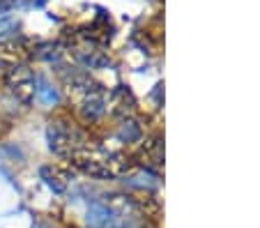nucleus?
Returning a JSON list of instances; mask_svg holds the SVG:
<instances>
[{"label": "nucleus", "instance_id": "obj_5", "mask_svg": "<svg viewBox=\"0 0 260 228\" xmlns=\"http://www.w3.org/2000/svg\"><path fill=\"white\" fill-rule=\"evenodd\" d=\"M76 60L90 70H97V67H104L108 64V58L102 53V51H94V49H76Z\"/></svg>", "mask_w": 260, "mask_h": 228}, {"label": "nucleus", "instance_id": "obj_2", "mask_svg": "<svg viewBox=\"0 0 260 228\" xmlns=\"http://www.w3.org/2000/svg\"><path fill=\"white\" fill-rule=\"evenodd\" d=\"M7 85H10L12 92H14L21 102H30L35 97V90H37V79H35V74L28 67L14 64V67L7 72Z\"/></svg>", "mask_w": 260, "mask_h": 228}, {"label": "nucleus", "instance_id": "obj_3", "mask_svg": "<svg viewBox=\"0 0 260 228\" xmlns=\"http://www.w3.org/2000/svg\"><path fill=\"white\" fill-rule=\"evenodd\" d=\"M104 113H106V97H104V90L85 94L83 102H81V115H83L85 120H99Z\"/></svg>", "mask_w": 260, "mask_h": 228}, {"label": "nucleus", "instance_id": "obj_4", "mask_svg": "<svg viewBox=\"0 0 260 228\" xmlns=\"http://www.w3.org/2000/svg\"><path fill=\"white\" fill-rule=\"evenodd\" d=\"M88 221L92 228H115V217L106 205L94 203L88 212Z\"/></svg>", "mask_w": 260, "mask_h": 228}, {"label": "nucleus", "instance_id": "obj_9", "mask_svg": "<svg viewBox=\"0 0 260 228\" xmlns=\"http://www.w3.org/2000/svg\"><path fill=\"white\" fill-rule=\"evenodd\" d=\"M35 94L40 97V102L42 104H46V106H51V104H55L58 102V92H55L53 88H51L46 81H37V90H35Z\"/></svg>", "mask_w": 260, "mask_h": 228}, {"label": "nucleus", "instance_id": "obj_12", "mask_svg": "<svg viewBox=\"0 0 260 228\" xmlns=\"http://www.w3.org/2000/svg\"><path fill=\"white\" fill-rule=\"evenodd\" d=\"M7 7H10V3H7V0H0V14H3Z\"/></svg>", "mask_w": 260, "mask_h": 228}, {"label": "nucleus", "instance_id": "obj_8", "mask_svg": "<svg viewBox=\"0 0 260 228\" xmlns=\"http://www.w3.org/2000/svg\"><path fill=\"white\" fill-rule=\"evenodd\" d=\"M42 175H44L46 184H49L51 189H55V191H62V189L67 187V180H64V175L60 173L58 169H42Z\"/></svg>", "mask_w": 260, "mask_h": 228}, {"label": "nucleus", "instance_id": "obj_1", "mask_svg": "<svg viewBox=\"0 0 260 228\" xmlns=\"http://www.w3.org/2000/svg\"><path fill=\"white\" fill-rule=\"evenodd\" d=\"M49 145L53 152L58 154H69L81 150V134L74 127L64 122H51L49 127Z\"/></svg>", "mask_w": 260, "mask_h": 228}, {"label": "nucleus", "instance_id": "obj_10", "mask_svg": "<svg viewBox=\"0 0 260 228\" xmlns=\"http://www.w3.org/2000/svg\"><path fill=\"white\" fill-rule=\"evenodd\" d=\"M120 139L122 141H136L138 136H141V127H138V122H134V120H124L122 124H120Z\"/></svg>", "mask_w": 260, "mask_h": 228}, {"label": "nucleus", "instance_id": "obj_6", "mask_svg": "<svg viewBox=\"0 0 260 228\" xmlns=\"http://www.w3.org/2000/svg\"><path fill=\"white\" fill-rule=\"evenodd\" d=\"M111 106H115V113H129V111L134 109V97L132 92H129L127 88H122L120 85L118 90H113V94H111Z\"/></svg>", "mask_w": 260, "mask_h": 228}, {"label": "nucleus", "instance_id": "obj_11", "mask_svg": "<svg viewBox=\"0 0 260 228\" xmlns=\"http://www.w3.org/2000/svg\"><path fill=\"white\" fill-rule=\"evenodd\" d=\"M44 49H46V51H51V49H55V46H53V44H44ZM55 55H58V53H55V51H53V53H40V58H46V60H53V58H55Z\"/></svg>", "mask_w": 260, "mask_h": 228}, {"label": "nucleus", "instance_id": "obj_7", "mask_svg": "<svg viewBox=\"0 0 260 228\" xmlns=\"http://www.w3.org/2000/svg\"><path fill=\"white\" fill-rule=\"evenodd\" d=\"M16 30H19L16 19H12V16H0V44L12 42V37H16Z\"/></svg>", "mask_w": 260, "mask_h": 228}]
</instances>
